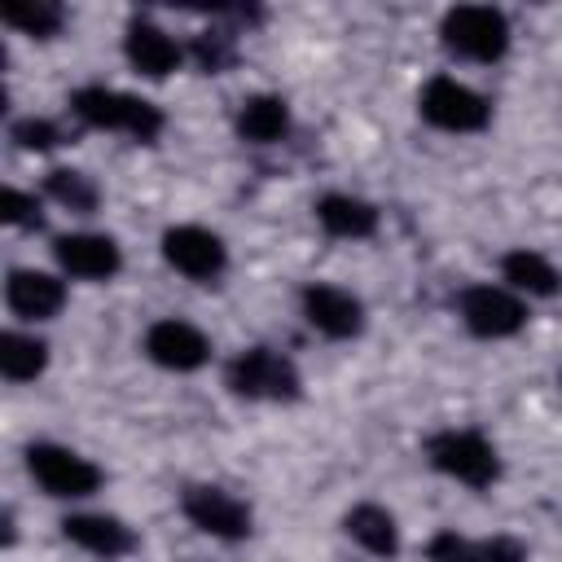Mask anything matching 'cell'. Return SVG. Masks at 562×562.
Wrapping results in <instances>:
<instances>
[{"instance_id": "cell-15", "label": "cell", "mask_w": 562, "mask_h": 562, "mask_svg": "<svg viewBox=\"0 0 562 562\" xmlns=\"http://www.w3.org/2000/svg\"><path fill=\"white\" fill-rule=\"evenodd\" d=\"M61 531H66V540H75L79 549H88L97 558H119L136 544V536L110 514H70V518H61Z\"/></svg>"}, {"instance_id": "cell-26", "label": "cell", "mask_w": 562, "mask_h": 562, "mask_svg": "<svg viewBox=\"0 0 562 562\" xmlns=\"http://www.w3.org/2000/svg\"><path fill=\"white\" fill-rule=\"evenodd\" d=\"M9 136H13L22 149H53V145L61 140L57 123H48V119H22V123H13Z\"/></svg>"}, {"instance_id": "cell-2", "label": "cell", "mask_w": 562, "mask_h": 562, "mask_svg": "<svg viewBox=\"0 0 562 562\" xmlns=\"http://www.w3.org/2000/svg\"><path fill=\"white\" fill-rule=\"evenodd\" d=\"M439 35H443L448 53H457L465 61H496L509 48V22H505L501 9H487V4H457V9H448Z\"/></svg>"}, {"instance_id": "cell-4", "label": "cell", "mask_w": 562, "mask_h": 562, "mask_svg": "<svg viewBox=\"0 0 562 562\" xmlns=\"http://www.w3.org/2000/svg\"><path fill=\"white\" fill-rule=\"evenodd\" d=\"M228 386L241 400H299V369L268 347H250L228 364Z\"/></svg>"}, {"instance_id": "cell-8", "label": "cell", "mask_w": 562, "mask_h": 562, "mask_svg": "<svg viewBox=\"0 0 562 562\" xmlns=\"http://www.w3.org/2000/svg\"><path fill=\"white\" fill-rule=\"evenodd\" d=\"M162 259H167L176 272L193 277V281H211V277L224 272V259H228V255H224V241H220L211 228L176 224V228L162 233Z\"/></svg>"}, {"instance_id": "cell-3", "label": "cell", "mask_w": 562, "mask_h": 562, "mask_svg": "<svg viewBox=\"0 0 562 562\" xmlns=\"http://www.w3.org/2000/svg\"><path fill=\"white\" fill-rule=\"evenodd\" d=\"M426 457L439 474L465 483V487H492L496 474H501V461H496V448L474 435V430H443L426 443Z\"/></svg>"}, {"instance_id": "cell-1", "label": "cell", "mask_w": 562, "mask_h": 562, "mask_svg": "<svg viewBox=\"0 0 562 562\" xmlns=\"http://www.w3.org/2000/svg\"><path fill=\"white\" fill-rule=\"evenodd\" d=\"M70 110L88 123V127H105V132H127L136 140H154L162 132V110L145 97L132 92H114V88H79L70 97Z\"/></svg>"}, {"instance_id": "cell-16", "label": "cell", "mask_w": 562, "mask_h": 562, "mask_svg": "<svg viewBox=\"0 0 562 562\" xmlns=\"http://www.w3.org/2000/svg\"><path fill=\"white\" fill-rule=\"evenodd\" d=\"M316 220L334 237H369L378 228V211L351 193H325L316 202Z\"/></svg>"}, {"instance_id": "cell-24", "label": "cell", "mask_w": 562, "mask_h": 562, "mask_svg": "<svg viewBox=\"0 0 562 562\" xmlns=\"http://www.w3.org/2000/svg\"><path fill=\"white\" fill-rule=\"evenodd\" d=\"M430 562H487V558H483V544H470L457 531H439L430 540Z\"/></svg>"}, {"instance_id": "cell-22", "label": "cell", "mask_w": 562, "mask_h": 562, "mask_svg": "<svg viewBox=\"0 0 562 562\" xmlns=\"http://www.w3.org/2000/svg\"><path fill=\"white\" fill-rule=\"evenodd\" d=\"M48 198L61 202V206H70V211H79V215L97 211V184H92V176L70 171V167L48 171Z\"/></svg>"}, {"instance_id": "cell-7", "label": "cell", "mask_w": 562, "mask_h": 562, "mask_svg": "<svg viewBox=\"0 0 562 562\" xmlns=\"http://www.w3.org/2000/svg\"><path fill=\"white\" fill-rule=\"evenodd\" d=\"M461 321L474 338H509L527 325V307L501 285H470L461 294Z\"/></svg>"}, {"instance_id": "cell-13", "label": "cell", "mask_w": 562, "mask_h": 562, "mask_svg": "<svg viewBox=\"0 0 562 562\" xmlns=\"http://www.w3.org/2000/svg\"><path fill=\"white\" fill-rule=\"evenodd\" d=\"M4 303H9V312L22 316V321H48V316L61 312L66 285H61L57 277H48V272L18 268V272H9V281H4Z\"/></svg>"}, {"instance_id": "cell-19", "label": "cell", "mask_w": 562, "mask_h": 562, "mask_svg": "<svg viewBox=\"0 0 562 562\" xmlns=\"http://www.w3.org/2000/svg\"><path fill=\"white\" fill-rule=\"evenodd\" d=\"M501 272H505V281H509L514 290L536 294V299H549V294L562 290L558 268H553L544 255H536V250H509V255L501 259Z\"/></svg>"}, {"instance_id": "cell-27", "label": "cell", "mask_w": 562, "mask_h": 562, "mask_svg": "<svg viewBox=\"0 0 562 562\" xmlns=\"http://www.w3.org/2000/svg\"><path fill=\"white\" fill-rule=\"evenodd\" d=\"M483 558L487 562H527V549L514 536H496V540L483 544Z\"/></svg>"}, {"instance_id": "cell-20", "label": "cell", "mask_w": 562, "mask_h": 562, "mask_svg": "<svg viewBox=\"0 0 562 562\" xmlns=\"http://www.w3.org/2000/svg\"><path fill=\"white\" fill-rule=\"evenodd\" d=\"M44 364H48V347L40 338L18 334V329L0 334V373L9 382H31L44 373Z\"/></svg>"}, {"instance_id": "cell-21", "label": "cell", "mask_w": 562, "mask_h": 562, "mask_svg": "<svg viewBox=\"0 0 562 562\" xmlns=\"http://www.w3.org/2000/svg\"><path fill=\"white\" fill-rule=\"evenodd\" d=\"M0 22L13 26V31H22V35L48 40V35L61 31L66 13H61V4H53V0H4V4H0Z\"/></svg>"}, {"instance_id": "cell-14", "label": "cell", "mask_w": 562, "mask_h": 562, "mask_svg": "<svg viewBox=\"0 0 562 562\" xmlns=\"http://www.w3.org/2000/svg\"><path fill=\"white\" fill-rule=\"evenodd\" d=\"M123 48H127V61H132L140 75H149V79H162V75H171V70L180 66V44H176L162 26H154V22H145V18H136V22L127 26Z\"/></svg>"}, {"instance_id": "cell-10", "label": "cell", "mask_w": 562, "mask_h": 562, "mask_svg": "<svg viewBox=\"0 0 562 562\" xmlns=\"http://www.w3.org/2000/svg\"><path fill=\"white\" fill-rule=\"evenodd\" d=\"M184 514H189V522H193L198 531H206V536H220V540H241V536H250V509H246L237 496L220 492V487H189V492H184Z\"/></svg>"}, {"instance_id": "cell-17", "label": "cell", "mask_w": 562, "mask_h": 562, "mask_svg": "<svg viewBox=\"0 0 562 562\" xmlns=\"http://www.w3.org/2000/svg\"><path fill=\"white\" fill-rule=\"evenodd\" d=\"M290 127V110L281 97L272 92H259V97H246L241 101V114H237V132L241 140H255V145H272L281 140Z\"/></svg>"}, {"instance_id": "cell-25", "label": "cell", "mask_w": 562, "mask_h": 562, "mask_svg": "<svg viewBox=\"0 0 562 562\" xmlns=\"http://www.w3.org/2000/svg\"><path fill=\"white\" fill-rule=\"evenodd\" d=\"M0 220L13 228H31V224H40V202L22 189H4L0 193Z\"/></svg>"}, {"instance_id": "cell-5", "label": "cell", "mask_w": 562, "mask_h": 562, "mask_svg": "<svg viewBox=\"0 0 562 562\" xmlns=\"http://www.w3.org/2000/svg\"><path fill=\"white\" fill-rule=\"evenodd\" d=\"M26 470L35 474V483L48 492V496H92L101 487V470L61 448V443H31L26 448Z\"/></svg>"}, {"instance_id": "cell-23", "label": "cell", "mask_w": 562, "mask_h": 562, "mask_svg": "<svg viewBox=\"0 0 562 562\" xmlns=\"http://www.w3.org/2000/svg\"><path fill=\"white\" fill-rule=\"evenodd\" d=\"M193 61H198V70H206V75H224V70L237 61L233 35H228V31H202V35L193 40Z\"/></svg>"}, {"instance_id": "cell-12", "label": "cell", "mask_w": 562, "mask_h": 562, "mask_svg": "<svg viewBox=\"0 0 562 562\" xmlns=\"http://www.w3.org/2000/svg\"><path fill=\"white\" fill-rule=\"evenodd\" d=\"M303 316L325 338H356L364 329V307L356 294L338 285H307L303 290Z\"/></svg>"}, {"instance_id": "cell-18", "label": "cell", "mask_w": 562, "mask_h": 562, "mask_svg": "<svg viewBox=\"0 0 562 562\" xmlns=\"http://www.w3.org/2000/svg\"><path fill=\"white\" fill-rule=\"evenodd\" d=\"M342 527H347V536H351L360 549H369L373 558H395V553H400L395 518H391L382 505H356Z\"/></svg>"}, {"instance_id": "cell-11", "label": "cell", "mask_w": 562, "mask_h": 562, "mask_svg": "<svg viewBox=\"0 0 562 562\" xmlns=\"http://www.w3.org/2000/svg\"><path fill=\"white\" fill-rule=\"evenodd\" d=\"M53 255L79 281H105L123 268V255H119L114 237H101V233H66V237L53 241Z\"/></svg>"}, {"instance_id": "cell-6", "label": "cell", "mask_w": 562, "mask_h": 562, "mask_svg": "<svg viewBox=\"0 0 562 562\" xmlns=\"http://www.w3.org/2000/svg\"><path fill=\"white\" fill-rule=\"evenodd\" d=\"M422 119L430 127H443V132H479V127H487L492 105L474 88H465L448 75H435L422 88Z\"/></svg>"}, {"instance_id": "cell-9", "label": "cell", "mask_w": 562, "mask_h": 562, "mask_svg": "<svg viewBox=\"0 0 562 562\" xmlns=\"http://www.w3.org/2000/svg\"><path fill=\"white\" fill-rule=\"evenodd\" d=\"M145 356L162 369H176V373H193L206 364L211 356V342L202 338V329H193L189 321H154L149 334H145Z\"/></svg>"}]
</instances>
